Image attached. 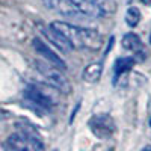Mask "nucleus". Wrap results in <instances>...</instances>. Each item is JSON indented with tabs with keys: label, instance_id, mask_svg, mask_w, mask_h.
<instances>
[{
	"label": "nucleus",
	"instance_id": "obj_1",
	"mask_svg": "<svg viewBox=\"0 0 151 151\" xmlns=\"http://www.w3.org/2000/svg\"><path fill=\"white\" fill-rule=\"evenodd\" d=\"M52 26L56 27L74 48L79 50H98L101 47V35L94 29L80 27L67 21H53Z\"/></svg>",
	"mask_w": 151,
	"mask_h": 151
},
{
	"label": "nucleus",
	"instance_id": "obj_2",
	"mask_svg": "<svg viewBox=\"0 0 151 151\" xmlns=\"http://www.w3.org/2000/svg\"><path fill=\"white\" fill-rule=\"evenodd\" d=\"M5 148L17 151H40L44 150V144L32 129H23L8 137Z\"/></svg>",
	"mask_w": 151,
	"mask_h": 151
},
{
	"label": "nucleus",
	"instance_id": "obj_3",
	"mask_svg": "<svg viewBox=\"0 0 151 151\" xmlns=\"http://www.w3.org/2000/svg\"><path fill=\"white\" fill-rule=\"evenodd\" d=\"M35 67H36L38 71L42 74V77L52 86H55L56 89H59L62 92H70L71 86H70L67 77L62 74V68H59V67H56L53 64H50V62L45 64V62H40V60L35 62Z\"/></svg>",
	"mask_w": 151,
	"mask_h": 151
},
{
	"label": "nucleus",
	"instance_id": "obj_4",
	"mask_svg": "<svg viewBox=\"0 0 151 151\" xmlns=\"http://www.w3.org/2000/svg\"><path fill=\"white\" fill-rule=\"evenodd\" d=\"M89 130L98 137V139H109L115 133V121H113L106 113H98L94 115L89 122Z\"/></svg>",
	"mask_w": 151,
	"mask_h": 151
},
{
	"label": "nucleus",
	"instance_id": "obj_5",
	"mask_svg": "<svg viewBox=\"0 0 151 151\" xmlns=\"http://www.w3.org/2000/svg\"><path fill=\"white\" fill-rule=\"evenodd\" d=\"M24 98L40 110H50L55 106V98L36 85H29L24 89Z\"/></svg>",
	"mask_w": 151,
	"mask_h": 151
},
{
	"label": "nucleus",
	"instance_id": "obj_6",
	"mask_svg": "<svg viewBox=\"0 0 151 151\" xmlns=\"http://www.w3.org/2000/svg\"><path fill=\"white\" fill-rule=\"evenodd\" d=\"M42 2L50 11H55L64 17H70V18H76V17L82 18L83 17L73 0H42Z\"/></svg>",
	"mask_w": 151,
	"mask_h": 151
},
{
	"label": "nucleus",
	"instance_id": "obj_7",
	"mask_svg": "<svg viewBox=\"0 0 151 151\" xmlns=\"http://www.w3.org/2000/svg\"><path fill=\"white\" fill-rule=\"evenodd\" d=\"M41 32H42V35L47 38L50 42H53V44L60 50V52L70 53L71 50L74 48V47L71 45V42H70L67 38L56 29V27H53L52 24H50V26H41Z\"/></svg>",
	"mask_w": 151,
	"mask_h": 151
},
{
	"label": "nucleus",
	"instance_id": "obj_8",
	"mask_svg": "<svg viewBox=\"0 0 151 151\" xmlns=\"http://www.w3.org/2000/svg\"><path fill=\"white\" fill-rule=\"evenodd\" d=\"M32 45H33V48H35V52H36L38 55H41L47 62H50V64H53V65H56V67H59V68H62V70L67 68L65 62L62 60L44 41H41L40 38H35L33 42H32Z\"/></svg>",
	"mask_w": 151,
	"mask_h": 151
},
{
	"label": "nucleus",
	"instance_id": "obj_9",
	"mask_svg": "<svg viewBox=\"0 0 151 151\" xmlns=\"http://www.w3.org/2000/svg\"><path fill=\"white\" fill-rule=\"evenodd\" d=\"M101 73H103V64L101 62H91V64H88L85 67V70L82 73V77H83L85 82L94 83L101 77Z\"/></svg>",
	"mask_w": 151,
	"mask_h": 151
},
{
	"label": "nucleus",
	"instance_id": "obj_10",
	"mask_svg": "<svg viewBox=\"0 0 151 151\" xmlns=\"http://www.w3.org/2000/svg\"><path fill=\"white\" fill-rule=\"evenodd\" d=\"M122 48L129 50V52L137 53L142 50V41L136 33H127L122 36Z\"/></svg>",
	"mask_w": 151,
	"mask_h": 151
},
{
	"label": "nucleus",
	"instance_id": "obj_11",
	"mask_svg": "<svg viewBox=\"0 0 151 151\" xmlns=\"http://www.w3.org/2000/svg\"><path fill=\"white\" fill-rule=\"evenodd\" d=\"M134 67V59L133 58H119L115 65H113V70H115V77L118 79V76L124 74V73H129L132 68Z\"/></svg>",
	"mask_w": 151,
	"mask_h": 151
},
{
	"label": "nucleus",
	"instance_id": "obj_12",
	"mask_svg": "<svg viewBox=\"0 0 151 151\" xmlns=\"http://www.w3.org/2000/svg\"><path fill=\"white\" fill-rule=\"evenodd\" d=\"M139 21H141V11L136 6L129 8L127 12H125V23H127V26L136 27L137 24H139Z\"/></svg>",
	"mask_w": 151,
	"mask_h": 151
},
{
	"label": "nucleus",
	"instance_id": "obj_13",
	"mask_svg": "<svg viewBox=\"0 0 151 151\" xmlns=\"http://www.w3.org/2000/svg\"><path fill=\"white\" fill-rule=\"evenodd\" d=\"M150 44H151V35H150Z\"/></svg>",
	"mask_w": 151,
	"mask_h": 151
},
{
	"label": "nucleus",
	"instance_id": "obj_14",
	"mask_svg": "<svg viewBox=\"0 0 151 151\" xmlns=\"http://www.w3.org/2000/svg\"><path fill=\"white\" fill-rule=\"evenodd\" d=\"M150 125H151V118H150Z\"/></svg>",
	"mask_w": 151,
	"mask_h": 151
}]
</instances>
